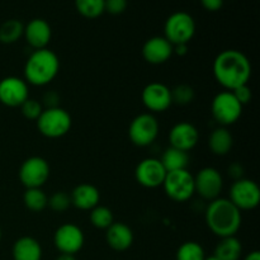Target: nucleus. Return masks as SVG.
<instances>
[{
  "instance_id": "nucleus-15",
  "label": "nucleus",
  "mask_w": 260,
  "mask_h": 260,
  "mask_svg": "<svg viewBox=\"0 0 260 260\" xmlns=\"http://www.w3.org/2000/svg\"><path fill=\"white\" fill-rule=\"evenodd\" d=\"M142 103L149 113H162L172 106V93L165 84L154 83L147 84L141 94Z\"/></svg>"
},
{
  "instance_id": "nucleus-32",
  "label": "nucleus",
  "mask_w": 260,
  "mask_h": 260,
  "mask_svg": "<svg viewBox=\"0 0 260 260\" xmlns=\"http://www.w3.org/2000/svg\"><path fill=\"white\" fill-rule=\"evenodd\" d=\"M42 111V104L32 98H28L27 101L20 106V112H22L23 117L27 119H30V121H37V118L41 116Z\"/></svg>"
},
{
  "instance_id": "nucleus-25",
  "label": "nucleus",
  "mask_w": 260,
  "mask_h": 260,
  "mask_svg": "<svg viewBox=\"0 0 260 260\" xmlns=\"http://www.w3.org/2000/svg\"><path fill=\"white\" fill-rule=\"evenodd\" d=\"M23 203L32 212H41L47 207L48 197L42 188H29L23 194Z\"/></svg>"
},
{
  "instance_id": "nucleus-38",
  "label": "nucleus",
  "mask_w": 260,
  "mask_h": 260,
  "mask_svg": "<svg viewBox=\"0 0 260 260\" xmlns=\"http://www.w3.org/2000/svg\"><path fill=\"white\" fill-rule=\"evenodd\" d=\"M244 260H260V253L258 250L251 251V253H249L248 255L245 256V259Z\"/></svg>"
},
{
  "instance_id": "nucleus-17",
  "label": "nucleus",
  "mask_w": 260,
  "mask_h": 260,
  "mask_svg": "<svg viewBox=\"0 0 260 260\" xmlns=\"http://www.w3.org/2000/svg\"><path fill=\"white\" fill-rule=\"evenodd\" d=\"M142 56L146 62L160 65L170 60L173 56V45L162 36H155L144 43Z\"/></svg>"
},
{
  "instance_id": "nucleus-4",
  "label": "nucleus",
  "mask_w": 260,
  "mask_h": 260,
  "mask_svg": "<svg viewBox=\"0 0 260 260\" xmlns=\"http://www.w3.org/2000/svg\"><path fill=\"white\" fill-rule=\"evenodd\" d=\"M36 122L40 134L47 139H60L65 136L73 124L70 113L61 107L45 108Z\"/></svg>"
},
{
  "instance_id": "nucleus-19",
  "label": "nucleus",
  "mask_w": 260,
  "mask_h": 260,
  "mask_svg": "<svg viewBox=\"0 0 260 260\" xmlns=\"http://www.w3.org/2000/svg\"><path fill=\"white\" fill-rule=\"evenodd\" d=\"M134 233L131 228L123 222H113L106 230V240L109 248L114 251H126L134 244Z\"/></svg>"
},
{
  "instance_id": "nucleus-13",
  "label": "nucleus",
  "mask_w": 260,
  "mask_h": 260,
  "mask_svg": "<svg viewBox=\"0 0 260 260\" xmlns=\"http://www.w3.org/2000/svg\"><path fill=\"white\" fill-rule=\"evenodd\" d=\"M29 98V88L24 79L7 76L0 80V103L15 108Z\"/></svg>"
},
{
  "instance_id": "nucleus-10",
  "label": "nucleus",
  "mask_w": 260,
  "mask_h": 260,
  "mask_svg": "<svg viewBox=\"0 0 260 260\" xmlns=\"http://www.w3.org/2000/svg\"><path fill=\"white\" fill-rule=\"evenodd\" d=\"M229 200L240 211H250L258 207L260 202L259 185L254 180L241 178L235 180L230 188Z\"/></svg>"
},
{
  "instance_id": "nucleus-1",
  "label": "nucleus",
  "mask_w": 260,
  "mask_h": 260,
  "mask_svg": "<svg viewBox=\"0 0 260 260\" xmlns=\"http://www.w3.org/2000/svg\"><path fill=\"white\" fill-rule=\"evenodd\" d=\"M213 76L225 90H234L249 83L251 78L250 60L238 50H225L213 60Z\"/></svg>"
},
{
  "instance_id": "nucleus-36",
  "label": "nucleus",
  "mask_w": 260,
  "mask_h": 260,
  "mask_svg": "<svg viewBox=\"0 0 260 260\" xmlns=\"http://www.w3.org/2000/svg\"><path fill=\"white\" fill-rule=\"evenodd\" d=\"M229 175L233 178L234 182H235V180L241 179V178H244L243 177L244 175L243 165H240L239 162H234V164H231L230 167H229Z\"/></svg>"
},
{
  "instance_id": "nucleus-33",
  "label": "nucleus",
  "mask_w": 260,
  "mask_h": 260,
  "mask_svg": "<svg viewBox=\"0 0 260 260\" xmlns=\"http://www.w3.org/2000/svg\"><path fill=\"white\" fill-rule=\"evenodd\" d=\"M127 0H104V12L112 15H119L126 10Z\"/></svg>"
},
{
  "instance_id": "nucleus-2",
  "label": "nucleus",
  "mask_w": 260,
  "mask_h": 260,
  "mask_svg": "<svg viewBox=\"0 0 260 260\" xmlns=\"http://www.w3.org/2000/svg\"><path fill=\"white\" fill-rule=\"evenodd\" d=\"M206 223L211 233L218 238L236 236L240 230L243 217L241 211L229 198H216L206 208Z\"/></svg>"
},
{
  "instance_id": "nucleus-21",
  "label": "nucleus",
  "mask_w": 260,
  "mask_h": 260,
  "mask_svg": "<svg viewBox=\"0 0 260 260\" xmlns=\"http://www.w3.org/2000/svg\"><path fill=\"white\" fill-rule=\"evenodd\" d=\"M12 255L14 260H41L42 246L37 239L32 236H22L13 245Z\"/></svg>"
},
{
  "instance_id": "nucleus-18",
  "label": "nucleus",
  "mask_w": 260,
  "mask_h": 260,
  "mask_svg": "<svg viewBox=\"0 0 260 260\" xmlns=\"http://www.w3.org/2000/svg\"><path fill=\"white\" fill-rule=\"evenodd\" d=\"M23 36L30 47L35 50H42V48H47L52 37V30L45 19L36 18L25 25Z\"/></svg>"
},
{
  "instance_id": "nucleus-12",
  "label": "nucleus",
  "mask_w": 260,
  "mask_h": 260,
  "mask_svg": "<svg viewBox=\"0 0 260 260\" xmlns=\"http://www.w3.org/2000/svg\"><path fill=\"white\" fill-rule=\"evenodd\" d=\"M84 243L85 236L83 230L74 223L61 225L53 234V244L61 254L75 255L83 249Z\"/></svg>"
},
{
  "instance_id": "nucleus-24",
  "label": "nucleus",
  "mask_w": 260,
  "mask_h": 260,
  "mask_svg": "<svg viewBox=\"0 0 260 260\" xmlns=\"http://www.w3.org/2000/svg\"><path fill=\"white\" fill-rule=\"evenodd\" d=\"M160 161H161L167 173L175 172V170L187 169L188 164H189V156H188V152L170 146L162 152Z\"/></svg>"
},
{
  "instance_id": "nucleus-26",
  "label": "nucleus",
  "mask_w": 260,
  "mask_h": 260,
  "mask_svg": "<svg viewBox=\"0 0 260 260\" xmlns=\"http://www.w3.org/2000/svg\"><path fill=\"white\" fill-rule=\"evenodd\" d=\"M24 25L20 20L9 19L0 25V42L5 45L14 43L23 37Z\"/></svg>"
},
{
  "instance_id": "nucleus-35",
  "label": "nucleus",
  "mask_w": 260,
  "mask_h": 260,
  "mask_svg": "<svg viewBox=\"0 0 260 260\" xmlns=\"http://www.w3.org/2000/svg\"><path fill=\"white\" fill-rule=\"evenodd\" d=\"M58 96L57 93L55 91H47V93L43 94V104L46 106V108H55V107H58Z\"/></svg>"
},
{
  "instance_id": "nucleus-30",
  "label": "nucleus",
  "mask_w": 260,
  "mask_h": 260,
  "mask_svg": "<svg viewBox=\"0 0 260 260\" xmlns=\"http://www.w3.org/2000/svg\"><path fill=\"white\" fill-rule=\"evenodd\" d=\"M172 93V103L178 104V106H187L194 101V89L188 84H179L170 89Z\"/></svg>"
},
{
  "instance_id": "nucleus-28",
  "label": "nucleus",
  "mask_w": 260,
  "mask_h": 260,
  "mask_svg": "<svg viewBox=\"0 0 260 260\" xmlns=\"http://www.w3.org/2000/svg\"><path fill=\"white\" fill-rule=\"evenodd\" d=\"M76 10L88 19H95L104 12V0H75Z\"/></svg>"
},
{
  "instance_id": "nucleus-8",
  "label": "nucleus",
  "mask_w": 260,
  "mask_h": 260,
  "mask_svg": "<svg viewBox=\"0 0 260 260\" xmlns=\"http://www.w3.org/2000/svg\"><path fill=\"white\" fill-rule=\"evenodd\" d=\"M159 122L152 113H141L135 117L128 127V137L134 145L146 147L154 144L159 136Z\"/></svg>"
},
{
  "instance_id": "nucleus-40",
  "label": "nucleus",
  "mask_w": 260,
  "mask_h": 260,
  "mask_svg": "<svg viewBox=\"0 0 260 260\" xmlns=\"http://www.w3.org/2000/svg\"><path fill=\"white\" fill-rule=\"evenodd\" d=\"M205 260H220V259H218V258H216L215 255H212V256H206Z\"/></svg>"
},
{
  "instance_id": "nucleus-22",
  "label": "nucleus",
  "mask_w": 260,
  "mask_h": 260,
  "mask_svg": "<svg viewBox=\"0 0 260 260\" xmlns=\"http://www.w3.org/2000/svg\"><path fill=\"white\" fill-rule=\"evenodd\" d=\"M234 146V137L226 127H217L208 136V147L217 156H225Z\"/></svg>"
},
{
  "instance_id": "nucleus-14",
  "label": "nucleus",
  "mask_w": 260,
  "mask_h": 260,
  "mask_svg": "<svg viewBox=\"0 0 260 260\" xmlns=\"http://www.w3.org/2000/svg\"><path fill=\"white\" fill-rule=\"evenodd\" d=\"M167 177V170L162 167L160 159L155 157H146L137 164L135 169V178L137 183L145 188L161 187Z\"/></svg>"
},
{
  "instance_id": "nucleus-27",
  "label": "nucleus",
  "mask_w": 260,
  "mask_h": 260,
  "mask_svg": "<svg viewBox=\"0 0 260 260\" xmlns=\"http://www.w3.org/2000/svg\"><path fill=\"white\" fill-rule=\"evenodd\" d=\"M89 218H90L91 225L94 228L99 229V230H107L114 222V216L111 208L101 205H98L93 210H90Z\"/></svg>"
},
{
  "instance_id": "nucleus-11",
  "label": "nucleus",
  "mask_w": 260,
  "mask_h": 260,
  "mask_svg": "<svg viewBox=\"0 0 260 260\" xmlns=\"http://www.w3.org/2000/svg\"><path fill=\"white\" fill-rule=\"evenodd\" d=\"M194 177V193L206 201H213L220 197L223 188V179L216 168L206 167Z\"/></svg>"
},
{
  "instance_id": "nucleus-41",
  "label": "nucleus",
  "mask_w": 260,
  "mask_h": 260,
  "mask_svg": "<svg viewBox=\"0 0 260 260\" xmlns=\"http://www.w3.org/2000/svg\"><path fill=\"white\" fill-rule=\"evenodd\" d=\"M0 240H2V230H0Z\"/></svg>"
},
{
  "instance_id": "nucleus-29",
  "label": "nucleus",
  "mask_w": 260,
  "mask_h": 260,
  "mask_svg": "<svg viewBox=\"0 0 260 260\" xmlns=\"http://www.w3.org/2000/svg\"><path fill=\"white\" fill-rule=\"evenodd\" d=\"M206 254L202 245L196 241H185L178 248L175 259L177 260H205Z\"/></svg>"
},
{
  "instance_id": "nucleus-7",
  "label": "nucleus",
  "mask_w": 260,
  "mask_h": 260,
  "mask_svg": "<svg viewBox=\"0 0 260 260\" xmlns=\"http://www.w3.org/2000/svg\"><path fill=\"white\" fill-rule=\"evenodd\" d=\"M161 187L172 201L187 202L194 194V177L188 169L168 172Z\"/></svg>"
},
{
  "instance_id": "nucleus-39",
  "label": "nucleus",
  "mask_w": 260,
  "mask_h": 260,
  "mask_svg": "<svg viewBox=\"0 0 260 260\" xmlns=\"http://www.w3.org/2000/svg\"><path fill=\"white\" fill-rule=\"evenodd\" d=\"M56 260H76V258L75 255H71V254H60Z\"/></svg>"
},
{
  "instance_id": "nucleus-31",
  "label": "nucleus",
  "mask_w": 260,
  "mask_h": 260,
  "mask_svg": "<svg viewBox=\"0 0 260 260\" xmlns=\"http://www.w3.org/2000/svg\"><path fill=\"white\" fill-rule=\"evenodd\" d=\"M47 206L53 211V212H57V213L65 212V211L69 210V207L71 206L70 194L62 192V190L53 193L51 197H48Z\"/></svg>"
},
{
  "instance_id": "nucleus-16",
  "label": "nucleus",
  "mask_w": 260,
  "mask_h": 260,
  "mask_svg": "<svg viewBox=\"0 0 260 260\" xmlns=\"http://www.w3.org/2000/svg\"><path fill=\"white\" fill-rule=\"evenodd\" d=\"M200 140V132L194 124L189 122H179L169 131L170 146L182 151H190L194 149Z\"/></svg>"
},
{
  "instance_id": "nucleus-3",
  "label": "nucleus",
  "mask_w": 260,
  "mask_h": 260,
  "mask_svg": "<svg viewBox=\"0 0 260 260\" xmlns=\"http://www.w3.org/2000/svg\"><path fill=\"white\" fill-rule=\"evenodd\" d=\"M60 60L48 48L35 50L24 65V80L35 86H45L57 76Z\"/></svg>"
},
{
  "instance_id": "nucleus-23",
  "label": "nucleus",
  "mask_w": 260,
  "mask_h": 260,
  "mask_svg": "<svg viewBox=\"0 0 260 260\" xmlns=\"http://www.w3.org/2000/svg\"><path fill=\"white\" fill-rule=\"evenodd\" d=\"M241 253H243L241 241L236 236H229L218 241L213 255L220 260H239Z\"/></svg>"
},
{
  "instance_id": "nucleus-5",
  "label": "nucleus",
  "mask_w": 260,
  "mask_h": 260,
  "mask_svg": "<svg viewBox=\"0 0 260 260\" xmlns=\"http://www.w3.org/2000/svg\"><path fill=\"white\" fill-rule=\"evenodd\" d=\"M212 117L221 127L236 123L243 114V106L235 98L233 91L223 90L216 94L211 103Z\"/></svg>"
},
{
  "instance_id": "nucleus-34",
  "label": "nucleus",
  "mask_w": 260,
  "mask_h": 260,
  "mask_svg": "<svg viewBox=\"0 0 260 260\" xmlns=\"http://www.w3.org/2000/svg\"><path fill=\"white\" fill-rule=\"evenodd\" d=\"M231 91H233V94L235 95V98L240 102V104L243 107L245 106V104H248L249 102L251 101V98H253V93H251V89L249 88L248 84L239 86V88L234 89V90H231Z\"/></svg>"
},
{
  "instance_id": "nucleus-6",
  "label": "nucleus",
  "mask_w": 260,
  "mask_h": 260,
  "mask_svg": "<svg viewBox=\"0 0 260 260\" xmlns=\"http://www.w3.org/2000/svg\"><path fill=\"white\" fill-rule=\"evenodd\" d=\"M196 33V22L189 13L177 12L173 13L167 19L164 25V37L172 43L177 45H188Z\"/></svg>"
},
{
  "instance_id": "nucleus-20",
  "label": "nucleus",
  "mask_w": 260,
  "mask_h": 260,
  "mask_svg": "<svg viewBox=\"0 0 260 260\" xmlns=\"http://www.w3.org/2000/svg\"><path fill=\"white\" fill-rule=\"evenodd\" d=\"M71 205L81 211H90L99 205L101 192L98 188L89 183L76 185L70 194Z\"/></svg>"
},
{
  "instance_id": "nucleus-9",
  "label": "nucleus",
  "mask_w": 260,
  "mask_h": 260,
  "mask_svg": "<svg viewBox=\"0 0 260 260\" xmlns=\"http://www.w3.org/2000/svg\"><path fill=\"white\" fill-rule=\"evenodd\" d=\"M50 164L41 156H30L22 162L19 168V180L25 189L42 188L50 178Z\"/></svg>"
},
{
  "instance_id": "nucleus-37",
  "label": "nucleus",
  "mask_w": 260,
  "mask_h": 260,
  "mask_svg": "<svg viewBox=\"0 0 260 260\" xmlns=\"http://www.w3.org/2000/svg\"><path fill=\"white\" fill-rule=\"evenodd\" d=\"M201 3L208 12H217L223 5V0H201Z\"/></svg>"
}]
</instances>
